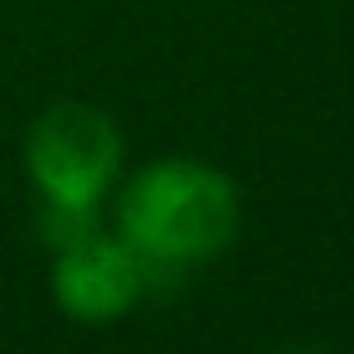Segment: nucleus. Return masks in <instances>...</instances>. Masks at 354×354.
<instances>
[{
  "mask_svg": "<svg viewBox=\"0 0 354 354\" xmlns=\"http://www.w3.org/2000/svg\"><path fill=\"white\" fill-rule=\"evenodd\" d=\"M141 257L107 233H88L73 248L54 252V301L64 315L102 325L141 301Z\"/></svg>",
  "mask_w": 354,
  "mask_h": 354,
  "instance_id": "obj_3",
  "label": "nucleus"
},
{
  "mask_svg": "<svg viewBox=\"0 0 354 354\" xmlns=\"http://www.w3.org/2000/svg\"><path fill=\"white\" fill-rule=\"evenodd\" d=\"M238 189L204 160H156L131 175L117 204L122 243L156 262H204L238 233Z\"/></svg>",
  "mask_w": 354,
  "mask_h": 354,
  "instance_id": "obj_1",
  "label": "nucleus"
},
{
  "mask_svg": "<svg viewBox=\"0 0 354 354\" xmlns=\"http://www.w3.org/2000/svg\"><path fill=\"white\" fill-rule=\"evenodd\" d=\"M39 238L54 248V252H64V248H73L78 238H88V233H97V209H88V204H54V199H39Z\"/></svg>",
  "mask_w": 354,
  "mask_h": 354,
  "instance_id": "obj_4",
  "label": "nucleus"
},
{
  "mask_svg": "<svg viewBox=\"0 0 354 354\" xmlns=\"http://www.w3.org/2000/svg\"><path fill=\"white\" fill-rule=\"evenodd\" d=\"M25 170L39 189V199L54 204H88L112 189L122 170V136L107 112L83 102H59L35 117L25 136Z\"/></svg>",
  "mask_w": 354,
  "mask_h": 354,
  "instance_id": "obj_2",
  "label": "nucleus"
}]
</instances>
